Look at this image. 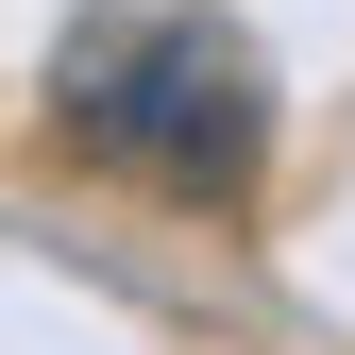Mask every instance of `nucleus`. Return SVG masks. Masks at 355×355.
<instances>
[{
    "label": "nucleus",
    "instance_id": "f257e3e1",
    "mask_svg": "<svg viewBox=\"0 0 355 355\" xmlns=\"http://www.w3.org/2000/svg\"><path fill=\"white\" fill-rule=\"evenodd\" d=\"M51 119L169 203H237L271 153V68L220 0H85L51 51Z\"/></svg>",
    "mask_w": 355,
    "mask_h": 355
}]
</instances>
